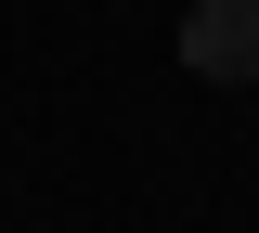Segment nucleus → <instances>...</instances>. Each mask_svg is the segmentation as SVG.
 Here are the masks:
<instances>
[{
    "label": "nucleus",
    "mask_w": 259,
    "mask_h": 233,
    "mask_svg": "<svg viewBox=\"0 0 259 233\" xmlns=\"http://www.w3.org/2000/svg\"><path fill=\"white\" fill-rule=\"evenodd\" d=\"M182 65L221 78V91H246L259 78V0H194L182 13Z\"/></svg>",
    "instance_id": "nucleus-1"
}]
</instances>
